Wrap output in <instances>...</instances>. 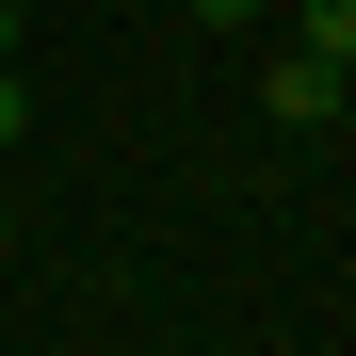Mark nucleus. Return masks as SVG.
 <instances>
[{
    "label": "nucleus",
    "mask_w": 356,
    "mask_h": 356,
    "mask_svg": "<svg viewBox=\"0 0 356 356\" xmlns=\"http://www.w3.org/2000/svg\"><path fill=\"white\" fill-rule=\"evenodd\" d=\"M0 243H17V195H0Z\"/></svg>",
    "instance_id": "nucleus-6"
},
{
    "label": "nucleus",
    "mask_w": 356,
    "mask_h": 356,
    "mask_svg": "<svg viewBox=\"0 0 356 356\" xmlns=\"http://www.w3.org/2000/svg\"><path fill=\"white\" fill-rule=\"evenodd\" d=\"M17 33H33V17H17V0H0V65H17Z\"/></svg>",
    "instance_id": "nucleus-5"
},
{
    "label": "nucleus",
    "mask_w": 356,
    "mask_h": 356,
    "mask_svg": "<svg viewBox=\"0 0 356 356\" xmlns=\"http://www.w3.org/2000/svg\"><path fill=\"white\" fill-rule=\"evenodd\" d=\"M17 130H33V97H17V65H0V146H17Z\"/></svg>",
    "instance_id": "nucleus-3"
},
{
    "label": "nucleus",
    "mask_w": 356,
    "mask_h": 356,
    "mask_svg": "<svg viewBox=\"0 0 356 356\" xmlns=\"http://www.w3.org/2000/svg\"><path fill=\"white\" fill-rule=\"evenodd\" d=\"M291 49H308V65H340V81H356V0H291Z\"/></svg>",
    "instance_id": "nucleus-2"
},
{
    "label": "nucleus",
    "mask_w": 356,
    "mask_h": 356,
    "mask_svg": "<svg viewBox=\"0 0 356 356\" xmlns=\"http://www.w3.org/2000/svg\"><path fill=\"white\" fill-rule=\"evenodd\" d=\"M227 17H259V0H195V33H227Z\"/></svg>",
    "instance_id": "nucleus-4"
},
{
    "label": "nucleus",
    "mask_w": 356,
    "mask_h": 356,
    "mask_svg": "<svg viewBox=\"0 0 356 356\" xmlns=\"http://www.w3.org/2000/svg\"><path fill=\"white\" fill-rule=\"evenodd\" d=\"M259 113H275V130H340V65L275 49V65H259Z\"/></svg>",
    "instance_id": "nucleus-1"
}]
</instances>
